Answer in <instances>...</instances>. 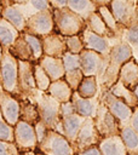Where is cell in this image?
Returning a JSON list of instances; mask_svg holds the SVG:
<instances>
[{
    "label": "cell",
    "mask_w": 138,
    "mask_h": 155,
    "mask_svg": "<svg viewBox=\"0 0 138 155\" xmlns=\"http://www.w3.org/2000/svg\"><path fill=\"white\" fill-rule=\"evenodd\" d=\"M0 82L4 91L17 98L21 96L18 90V59L8 51V48H4L0 64Z\"/></svg>",
    "instance_id": "cell-4"
},
{
    "label": "cell",
    "mask_w": 138,
    "mask_h": 155,
    "mask_svg": "<svg viewBox=\"0 0 138 155\" xmlns=\"http://www.w3.org/2000/svg\"><path fill=\"white\" fill-rule=\"evenodd\" d=\"M86 117L74 113L69 116H65V117H62V124H63V134L64 137L71 143L75 142L76 137H77V133L81 128V126L84 125Z\"/></svg>",
    "instance_id": "cell-21"
},
{
    "label": "cell",
    "mask_w": 138,
    "mask_h": 155,
    "mask_svg": "<svg viewBox=\"0 0 138 155\" xmlns=\"http://www.w3.org/2000/svg\"><path fill=\"white\" fill-rule=\"evenodd\" d=\"M136 2H137V5H138V0H136Z\"/></svg>",
    "instance_id": "cell-55"
},
{
    "label": "cell",
    "mask_w": 138,
    "mask_h": 155,
    "mask_svg": "<svg viewBox=\"0 0 138 155\" xmlns=\"http://www.w3.org/2000/svg\"><path fill=\"white\" fill-rule=\"evenodd\" d=\"M33 71H34V80H35V85L36 88L40 91L46 92L51 85V79L48 78V75L46 74V71L41 68V65L39 63H34L33 65Z\"/></svg>",
    "instance_id": "cell-35"
},
{
    "label": "cell",
    "mask_w": 138,
    "mask_h": 155,
    "mask_svg": "<svg viewBox=\"0 0 138 155\" xmlns=\"http://www.w3.org/2000/svg\"><path fill=\"white\" fill-rule=\"evenodd\" d=\"M94 125L100 136V138L119 136L121 133V126L117 119L109 111V109L100 102L97 109V114L94 116Z\"/></svg>",
    "instance_id": "cell-9"
},
{
    "label": "cell",
    "mask_w": 138,
    "mask_h": 155,
    "mask_svg": "<svg viewBox=\"0 0 138 155\" xmlns=\"http://www.w3.org/2000/svg\"><path fill=\"white\" fill-rule=\"evenodd\" d=\"M33 65L34 63L31 62L18 61V90L21 96L30 97L36 90Z\"/></svg>",
    "instance_id": "cell-14"
},
{
    "label": "cell",
    "mask_w": 138,
    "mask_h": 155,
    "mask_svg": "<svg viewBox=\"0 0 138 155\" xmlns=\"http://www.w3.org/2000/svg\"><path fill=\"white\" fill-rule=\"evenodd\" d=\"M62 61H63L65 71L74 70V69H80V65H81V63H80V54H75V53H71V52L67 51L63 54Z\"/></svg>",
    "instance_id": "cell-40"
},
{
    "label": "cell",
    "mask_w": 138,
    "mask_h": 155,
    "mask_svg": "<svg viewBox=\"0 0 138 155\" xmlns=\"http://www.w3.org/2000/svg\"><path fill=\"white\" fill-rule=\"evenodd\" d=\"M75 155H102L98 145H94V147H91V148H87V149H84L79 153H76Z\"/></svg>",
    "instance_id": "cell-44"
},
{
    "label": "cell",
    "mask_w": 138,
    "mask_h": 155,
    "mask_svg": "<svg viewBox=\"0 0 138 155\" xmlns=\"http://www.w3.org/2000/svg\"><path fill=\"white\" fill-rule=\"evenodd\" d=\"M34 130H35V134H36V138H38V144L45 138V136H46V133H47V131L50 130L41 120H39L35 125H34Z\"/></svg>",
    "instance_id": "cell-42"
},
{
    "label": "cell",
    "mask_w": 138,
    "mask_h": 155,
    "mask_svg": "<svg viewBox=\"0 0 138 155\" xmlns=\"http://www.w3.org/2000/svg\"><path fill=\"white\" fill-rule=\"evenodd\" d=\"M51 8H64L68 5V0H48Z\"/></svg>",
    "instance_id": "cell-46"
},
{
    "label": "cell",
    "mask_w": 138,
    "mask_h": 155,
    "mask_svg": "<svg viewBox=\"0 0 138 155\" xmlns=\"http://www.w3.org/2000/svg\"><path fill=\"white\" fill-rule=\"evenodd\" d=\"M82 98H93L99 94V84L96 76H84L77 91Z\"/></svg>",
    "instance_id": "cell-31"
},
{
    "label": "cell",
    "mask_w": 138,
    "mask_h": 155,
    "mask_svg": "<svg viewBox=\"0 0 138 155\" xmlns=\"http://www.w3.org/2000/svg\"><path fill=\"white\" fill-rule=\"evenodd\" d=\"M41 42H42V52L45 56L62 58L63 54L67 52L65 36H63L56 31L42 36Z\"/></svg>",
    "instance_id": "cell-15"
},
{
    "label": "cell",
    "mask_w": 138,
    "mask_h": 155,
    "mask_svg": "<svg viewBox=\"0 0 138 155\" xmlns=\"http://www.w3.org/2000/svg\"><path fill=\"white\" fill-rule=\"evenodd\" d=\"M74 113H75V109H74V105H73L71 101L65 102V103H61V108H59V116H61V119L65 117V116H69V115H71Z\"/></svg>",
    "instance_id": "cell-43"
},
{
    "label": "cell",
    "mask_w": 138,
    "mask_h": 155,
    "mask_svg": "<svg viewBox=\"0 0 138 155\" xmlns=\"http://www.w3.org/2000/svg\"><path fill=\"white\" fill-rule=\"evenodd\" d=\"M70 101L74 105L75 113L86 117V119H88V117L94 119V116L97 114L98 105L100 103L99 94L97 97H93V98H82L76 91H74Z\"/></svg>",
    "instance_id": "cell-17"
},
{
    "label": "cell",
    "mask_w": 138,
    "mask_h": 155,
    "mask_svg": "<svg viewBox=\"0 0 138 155\" xmlns=\"http://www.w3.org/2000/svg\"><path fill=\"white\" fill-rule=\"evenodd\" d=\"M2 92H4V88H2V85H1V82H0V96H1Z\"/></svg>",
    "instance_id": "cell-54"
},
{
    "label": "cell",
    "mask_w": 138,
    "mask_h": 155,
    "mask_svg": "<svg viewBox=\"0 0 138 155\" xmlns=\"http://www.w3.org/2000/svg\"><path fill=\"white\" fill-rule=\"evenodd\" d=\"M36 150L45 155H75L71 143L53 130L47 131L45 138L38 144Z\"/></svg>",
    "instance_id": "cell-6"
},
{
    "label": "cell",
    "mask_w": 138,
    "mask_h": 155,
    "mask_svg": "<svg viewBox=\"0 0 138 155\" xmlns=\"http://www.w3.org/2000/svg\"><path fill=\"white\" fill-rule=\"evenodd\" d=\"M21 151L15 142L0 140V155H19Z\"/></svg>",
    "instance_id": "cell-41"
},
{
    "label": "cell",
    "mask_w": 138,
    "mask_h": 155,
    "mask_svg": "<svg viewBox=\"0 0 138 155\" xmlns=\"http://www.w3.org/2000/svg\"><path fill=\"white\" fill-rule=\"evenodd\" d=\"M65 45H67V51L75 53V54H80L85 50L80 34L73 35V36H65Z\"/></svg>",
    "instance_id": "cell-38"
},
{
    "label": "cell",
    "mask_w": 138,
    "mask_h": 155,
    "mask_svg": "<svg viewBox=\"0 0 138 155\" xmlns=\"http://www.w3.org/2000/svg\"><path fill=\"white\" fill-rule=\"evenodd\" d=\"M132 91H133V93L136 94V97L138 98V85H137V86H134V88H133Z\"/></svg>",
    "instance_id": "cell-50"
},
{
    "label": "cell",
    "mask_w": 138,
    "mask_h": 155,
    "mask_svg": "<svg viewBox=\"0 0 138 155\" xmlns=\"http://www.w3.org/2000/svg\"><path fill=\"white\" fill-rule=\"evenodd\" d=\"M63 79L67 81V84L70 86V88L73 91H77V88L84 79V74H82L81 69H74V70L65 71V75Z\"/></svg>",
    "instance_id": "cell-37"
},
{
    "label": "cell",
    "mask_w": 138,
    "mask_h": 155,
    "mask_svg": "<svg viewBox=\"0 0 138 155\" xmlns=\"http://www.w3.org/2000/svg\"><path fill=\"white\" fill-rule=\"evenodd\" d=\"M2 8H4V6H2V4H1V0H0V16H1V12H2Z\"/></svg>",
    "instance_id": "cell-53"
},
{
    "label": "cell",
    "mask_w": 138,
    "mask_h": 155,
    "mask_svg": "<svg viewBox=\"0 0 138 155\" xmlns=\"http://www.w3.org/2000/svg\"><path fill=\"white\" fill-rule=\"evenodd\" d=\"M120 136L125 143L127 155H138V133L131 126H125L121 128Z\"/></svg>",
    "instance_id": "cell-32"
},
{
    "label": "cell",
    "mask_w": 138,
    "mask_h": 155,
    "mask_svg": "<svg viewBox=\"0 0 138 155\" xmlns=\"http://www.w3.org/2000/svg\"><path fill=\"white\" fill-rule=\"evenodd\" d=\"M1 17L5 18L7 22H10L19 33L24 31L27 18L23 15V12L16 6V5H8L2 8Z\"/></svg>",
    "instance_id": "cell-25"
},
{
    "label": "cell",
    "mask_w": 138,
    "mask_h": 155,
    "mask_svg": "<svg viewBox=\"0 0 138 155\" xmlns=\"http://www.w3.org/2000/svg\"><path fill=\"white\" fill-rule=\"evenodd\" d=\"M102 155H127V150L121 136H110L102 138L98 143Z\"/></svg>",
    "instance_id": "cell-20"
},
{
    "label": "cell",
    "mask_w": 138,
    "mask_h": 155,
    "mask_svg": "<svg viewBox=\"0 0 138 155\" xmlns=\"http://www.w3.org/2000/svg\"><path fill=\"white\" fill-rule=\"evenodd\" d=\"M121 40L125 41L132 50V58L138 62V23L125 28Z\"/></svg>",
    "instance_id": "cell-33"
},
{
    "label": "cell",
    "mask_w": 138,
    "mask_h": 155,
    "mask_svg": "<svg viewBox=\"0 0 138 155\" xmlns=\"http://www.w3.org/2000/svg\"><path fill=\"white\" fill-rule=\"evenodd\" d=\"M132 58L131 47L122 40H117L109 54L107 56V65L102 78L98 80L99 88H110L119 79V73L121 67Z\"/></svg>",
    "instance_id": "cell-1"
},
{
    "label": "cell",
    "mask_w": 138,
    "mask_h": 155,
    "mask_svg": "<svg viewBox=\"0 0 138 155\" xmlns=\"http://www.w3.org/2000/svg\"><path fill=\"white\" fill-rule=\"evenodd\" d=\"M85 23H86V28L88 30H91L92 33H96V34H98L100 36H104V38H108L110 40H119V39H116L114 33L107 27V24L104 23V21L102 19L100 15L97 11L91 13L85 19Z\"/></svg>",
    "instance_id": "cell-23"
},
{
    "label": "cell",
    "mask_w": 138,
    "mask_h": 155,
    "mask_svg": "<svg viewBox=\"0 0 138 155\" xmlns=\"http://www.w3.org/2000/svg\"><path fill=\"white\" fill-rule=\"evenodd\" d=\"M0 140L15 142V128L2 116L0 111Z\"/></svg>",
    "instance_id": "cell-39"
},
{
    "label": "cell",
    "mask_w": 138,
    "mask_h": 155,
    "mask_svg": "<svg viewBox=\"0 0 138 155\" xmlns=\"http://www.w3.org/2000/svg\"><path fill=\"white\" fill-rule=\"evenodd\" d=\"M35 155H45V154H42V153L39 151V150H35Z\"/></svg>",
    "instance_id": "cell-52"
},
{
    "label": "cell",
    "mask_w": 138,
    "mask_h": 155,
    "mask_svg": "<svg viewBox=\"0 0 138 155\" xmlns=\"http://www.w3.org/2000/svg\"><path fill=\"white\" fill-rule=\"evenodd\" d=\"M46 92H47V94H50L52 98H54L59 103L69 102L74 93V91L70 88V86L67 84V81L64 79L52 81Z\"/></svg>",
    "instance_id": "cell-24"
},
{
    "label": "cell",
    "mask_w": 138,
    "mask_h": 155,
    "mask_svg": "<svg viewBox=\"0 0 138 155\" xmlns=\"http://www.w3.org/2000/svg\"><path fill=\"white\" fill-rule=\"evenodd\" d=\"M53 31H54V22L52 16V8H50V10L40 11L28 17L23 33L42 38Z\"/></svg>",
    "instance_id": "cell-7"
},
{
    "label": "cell",
    "mask_w": 138,
    "mask_h": 155,
    "mask_svg": "<svg viewBox=\"0 0 138 155\" xmlns=\"http://www.w3.org/2000/svg\"><path fill=\"white\" fill-rule=\"evenodd\" d=\"M13 128H15V143L19 149V151L36 150L38 138L33 125L19 120L13 126Z\"/></svg>",
    "instance_id": "cell-12"
},
{
    "label": "cell",
    "mask_w": 138,
    "mask_h": 155,
    "mask_svg": "<svg viewBox=\"0 0 138 155\" xmlns=\"http://www.w3.org/2000/svg\"><path fill=\"white\" fill-rule=\"evenodd\" d=\"M92 1L94 2V5L97 7H99V6H109L110 2H111V0H92Z\"/></svg>",
    "instance_id": "cell-47"
},
{
    "label": "cell",
    "mask_w": 138,
    "mask_h": 155,
    "mask_svg": "<svg viewBox=\"0 0 138 155\" xmlns=\"http://www.w3.org/2000/svg\"><path fill=\"white\" fill-rule=\"evenodd\" d=\"M97 12L100 15V17L104 21V23L107 24V27L114 33V35L116 36V39L121 40V36H122V33H123V29L125 28L116 22L115 17L111 13L110 7L109 6H99V7H97Z\"/></svg>",
    "instance_id": "cell-30"
},
{
    "label": "cell",
    "mask_w": 138,
    "mask_h": 155,
    "mask_svg": "<svg viewBox=\"0 0 138 155\" xmlns=\"http://www.w3.org/2000/svg\"><path fill=\"white\" fill-rule=\"evenodd\" d=\"M19 31L5 18L0 16V45L2 48H8L19 36Z\"/></svg>",
    "instance_id": "cell-28"
},
{
    "label": "cell",
    "mask_w": 138,
    "mask_h": 155,
    "mask_svg": "<svg viewBox=\"0 0 138 155\" xmlns=\"http://www.w3.org/2000/svg\"><path fill=\"white\" fill-rule=\"evenodd\" d=\"M19 155H35V150H28V151H21Z\"/></svg>",
    "instance_id": "cell-49"
},
{
    "label": "cell",
    "mask_w": 138,
    "mask_h": 155,
    "mask_svg": "<svg viewBox=\"0 0 138 155\" xmlns=\"http://www.w3.org/2000/svg\"><path fill=\"white\" fill-rule=\"evenodd\" d=\"M109 91L114 94V96H116L117 98H120L121 101H123L128 107H131L132 109H134V108H137L138 107V98L136 97V94L133 93V91L132 90H130V88H127L121 81H116L110 88H109Z\"/></svg>",
    "instance_id": "cell-27"
},
{
    "label": "cell",
    "mask_w": 138,
    "mask_h": 155,
    "mask_svg": "<svg viewBox=\"0 0 138 155\" xmlns=\"http://www.w3.org/2000/svg\"><path fill=\"white\" fill-rule=\"evenodd\" d=\"M24 39L27 40L31 52H33V57H34V62L38 63L39 59L44 56V52H42V42H41V38L39 36H35V35H31V34H27V33H22Z\"/></svg>",
    "instance_id": "cell-36"
},
{
    "label": "cell",
    "mask_w": 138,
    "mask_h": 155,
    "mask_svg": "<svg viewBox=\"0 0 138 155\" xmlns=\"http://www.w3.org/2000/svg\"><path fill=\"white\" fill-rule=\"evenodd\" d=\"M0 111L4 119L15 126L19 121V101L13 94L4 91L0 96Z\"/></svg>",
    "instance_id": "cell-16"
},
{
    "label": "cell",
    "mask_w": 138,
    "mask_h": 155,
    "mask_svg": "<svg viewBox=\"0 0 138 155\" xmlns=\"http://www.w3.org/2000/svg\"><path fill=\"white\" fill-rule=\"evenodd\" d=\"M109 7L116 22L123 28L138 23V5L134 0H111Z\"/></svg>",
    "instance_id": "cell-8"
},
{
    "label": "cell",
    "mask_w": 138,
    "mask_h": 155,
    "mask_svg": "<svg viewBox=\"0 0 138 155\" xmlns=\"http://www.w3.org/2000/svg\"><path fill=\"white\" fill-rule=\"evenodd\" d=\"M41 68L46 71L51 81H56L59 79H63L65 75V69L62 58H56V57H50V56H42L39 62H38Z\"/></svg>",
    "instance_id": "cell-18"
},
{
    "label": "cell",
    "mask_w": 138,
    "mask_h": 155,
    "mask_svg": "<svg viewBox=\"0 0 138 155\" xmlns=\"http://www.w3.org/2000/svg\"><path fill=\"white\" fill-rule=\"evenodd\" d=\"M8 51L18 59V61H25V62H34V57H33V52L27 42V40L24 39L23 34L21 33L19 36L16 39V41L8 47Z\"/></svg>",
    "instance_id": "cell-26"
},
{
    "label": "cell",
    "mask_w": 138,
    "mask_h": 155,
    "mask_svg": "<svg viewBox=\"0 0 138 155\" xmlns=\"http://www.w3.org/2000/svg\"><path fill=\"white\" fill-rule=\"evenodd\" d=\"M52 16L54 22V31L63 36L79 35L86 28L85 19L68 7L52 8Z\"/></svg>",
    "instance_id": "cell-3"
},
{
    "label": "cell",
    "mask_w": 138,
    "mask_h": 155,
    "mask_svg": "<svg viewBox=\"0 0 138 155\" xmlns=\"http://www.w3.org/2000/svg\"><path fill=\"white\" fill-rule=\"evenodd\" d=\"M18 101H19V120L34 126L40 120L38 105L35 101L31 97H27V96L18 97Z\"/></svg>",
    "instance_id": "cell-19"
},
{
    "label": "cell",
    "mask_w": 138,
    "mask_h": 155,
    "mask_svg": "<svg viewBox=\"0 0 138 155\" xmlns=\"http://www.w3.org/2000/svg\"><path fill=\"white\" fill-rule=\"evenodd\" d=\"M99 99L117 119L121 128L125 126H130L131 117L133 114V109L131 107H128L123 101L114 96L109 91V88H99Z\"/></svg>",
    "instance_id": "cell-5"
},
{
    "label": "cell",
    "mask_w": 138,
    "mask_h": 155,
    "mask_svg": "<svg viewBox=\"0 0 138 155\" xmlns=\"http://www.w3.org/2000/svg\"><path fill=\"white\" fill-rule=\"evenodd\" d=\"M2 53H4V48H2V46L0 45V64H1V59H2Z\"/></svg>",
    "instance_id": "cell-51"
},
{
    "label": "cell",
    "mask_w": 138,
    "mask_h": 155,
    "mask_svg": "<svg viewBox=\"0 0 138 155\" xmlns=\"http://www.w3.org/2000/svg\"><path fill=\"white\" fill-rule=\"evenodd\" d=\"M16 6L23 12L25 18H28V17H30V16L40 12V11L51 8L48 0H28L23 5H16Z\"/></svg>",
    "instance_id": "cell-34"
},
{
    "label": "cell",
    "mask_w": 138,
    "mask_h": 155,
    "mask_svg": "<svg viewBox=\"0 0 138 155\" xmlns=\"http://www.w3.org/2000/svg\"><path fill=\"white\" fill-rule=\"evenodd\" d=\"M28 0H10V4L11 5H23L25 4Z\"/></svg>",
    "instance_id": "cell-48"
},
{
    "label": "cell",
    "mask_w": 138,
    "mask_h": 155,
    "mask_svg": "<svg viewBox=\"0 0 138 155\" xmlns=\"http://www.w3.org/2000/svg\"><path fill=\"white\" fill-rule=\"evenodd\" d=\"M100 139L102 138H100V136L96 128L94 120L92 117H88L85 120L84 125L81 126V128L77 133V137H76L75 142L73 143V149L76 154L84 149L98 145Z\"/></svg>",
    "instance_id": "cell-11"
},
{
    "label": "cell",
    "mask_w": 138,
    "mask_h": 155,
    "mask_svg": "<svg viewBox=\"0 0 138 155\" xmlns=\"http://www.w3.org/2000/svg\"><path fill=\"white\" fill-rule=\"evenodd\" d=\"M67 7L82 19H86L91 13L97 11V6L92 0H68Z\"/></svg>",
    "instance_id": "cell-29"
},
{
    "label": "cell",
    "mask_w": 138,
    "mask_h": 155,
    "mask_svg": "<svg viewBox=\"0 0 138 155\" xmlns=\"http://www.w3.org/2000/svg\"><path fill=\"white\" fill-rule=\"evenodd\" d=\"M80 36H81V40H82L86 50L94 51L102 56H108L113 45L117 41V40H110L108 38H104L96 33H92L87 28H85L80 33Z\"/></svg>",
    "instance_id": "cell-13"
},
{
    "label": "cell",
    "mask_w": 138,
    "mask_h": 155,
    "mask_svg": "<svg viewBox=\"0 0 138 155\" xmlns=\"http://www.w3.org/2000/svg\"><path fill=\"white\" fill-rule=\"evenodd\" d=\"M80 69L84 76H96L99 80L105 70L107 56L85 48L80 53Z\"/></svg>",
    "instance_id": "cell-10"
},
{
    "label": "cell",
    "mask_w": 138,
    "mask_h": 155,
    "mask_svg": "<svg viewBox=\"0 0 138 155\" xmlns=\"http://www.w3.org/2000/svg\"><path fill=\"white\" fill-rule=\"evenodd\" d=\"M130 126L138 133V107L133 109V114H132V117H131Z\"/></svg>",
    "instance_id": "cell-45"
},
{
    "label": "cell",
    "mask_w": 138,
    "mask_h": 155,
    "mask_svg": "<svg viewBox=\"0 0 138 155\" xmlns=\"http://www.w3.org/2000/svg\"><path fill=\"white\" fill-rule=\"evenodd\" d=\"M30 97L35 101V103L38 105L40 120L50 130H53V131L63 134V124H62V119L59 116L61 103L58 101H56L54 98H52L50 94H47V92L40 91L38 88L34 91V93Z\"/></svg>",
    "instance_id": "cell-2"
},
{
    "label": "cell",
    "mask_w": 138,
    "mask_h": 155,
    "mask_svg": "<svg viewBox=\"0 0 138 155\" xmlns=\"http://www.w3.org/2000/svg\"><path fill=\"white\" fill-rule=\"evenodd\" d=\"M119 81H121L127 88L133 90L138 85V62L133 58L127 61L120 69Z\"/></svg>",
    "instance_id": "cell-22"
}]
</instances>
